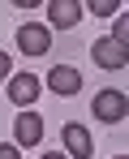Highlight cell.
Wrapping results in <instances>:
<instances>
[{"mask_svg": "<svg viewBox=\"0 0 129 159\" xmlns=\"http://www.w3.org/2000/svg\"><path fill=\"white\" fill-rule=\"evenodd\" d=\"M90 56H95V65H99V69H112V73L129 65V48L121 43V39H112V34L95 39V43H90Z\"/></svg>", "mask_w": 129, "mask_h": 159, "instance_id": "obj_1", "label": "cell"}, {"mask_svg": "<svg viewBox=\"0 0 129 159\" xmlns=\"http://www.w3.org/2000/svg\"><path fill=\"white\" fill-rule=\"evenodd\" d=\"M95 120H103V125H121L129 116V95H121V90H99L95 95Z\"/></svg>", "mask_w": 129, "mask_h": 159, "instance_id": "obj_2", "label": "cell"}, {"mask_svg": "<svg viewBox=\"0 0 129 159\" xmlns=\"http://www.w3.org/2000/svg\"><path fill=\"white\" fill-rule=\"evenodd\" d=\"M60 138H65V151L73 159H90L95 155V142H90V133H86V125H77V120H69L65 129H60Z\"/></svg>", "mask_w": 129, "mask_h": 159, "instance_id": "obj_3", "label": "cell"}, {"mask_svg": "<svg viewBox=\"0 0 129 159\" xmlns=\"http://www.w3.org/2000/svg\"><path fill=\"white\" fill-rule=\"evenodd\" d=\"M17 48H22L26 56H43L52 48V34H48V26H35V22H26L22 30H17Z\"/></svg>", "mask_w": 129, "mask_h": 159, "instance_id": "obj_4", "label": "cell"}, {"mask_svg": "<svg viewBox=\"0 0 129 159\" xmlns=\"http://www.w3.org/2000/svg\"><path fill=\"white\" fill-rule=\"evenodd\" d=\"M13 142H17V146L43 142V120H39V112H22V116L13 120Z\"/></svg>", "mask_w": 129, "mask_h": 159, "instance_id": "obj_5", "label": "cell"}, {"mask_svg": "<svg viewBox=\"0 0 129 159\" xmlns=\"http://www.w3.org/2000/svg\"><path fill=\"white\" fill-rule=\"evenodd\" d=\"M48 86L56 95H77L82 90V73L73 65H56V69H48Z\"/></svg>", "mask_w": 129, "mask_h": 159, "instance_id": "obj_6", "label": "cell"}, {"mask_svg": "<svg viewBox=\"0 0 129 159\" xmlns=\"http://www.w3.org/2000/svg\"><path fill=\"white\" fill-rule=\"evenodd\" d=\"M77 17H82V4H77V0H52L48 4V22L60 26V30L77 26Z\"/></svg>", "mask_w": 129, "mask_h": 159, "instance_id": "obj_7", "label": "cell"}, {"mask_svg": "<svg viewBox=\"0 0 129 159\" xmlns=\"http://www.w3.org/2000/svg\"><path fill=\"white\" fill-rule=\"evenodd\" d=\"M9 99L13 103H35L39 99V78L35 73H13L9 78Z\"/></svg>", "mask_w": 129, "mask_h": 159, "instance_id": "obj_8", "label": "cell"}, {"mask_svg": "<svg viewBox=\"0 0 129 159\" xmlns=\"http://www.w3.org/2000/svg\"><path fill=\"white\" fill-rule=\"evenodd\" d=\"M112 39H121V43L129 48V13H121V17H116V30H112Z\"/></svg>", "mask_w": 129, "mask_h": 159, "instance_id": "obj_9", "label": "cell"}, {"mask_svg": "<svg viewBox=\"0 0 129 159\" xmlns=\"http://www.w3.org/2000/svg\"><path fill=\"white\" fill-rule=\"evenodd\" d=\"M90 13H95V17H108V13H116V0H90Z\"/></svg>", "mask_w": 129, "mask_h": 159, "instance_id": "obj_10", "label": "cell"}, {"mask_svg": "<svg viewBox=\"0 0 129 159\" xmlns=\"http://www.w3.org/2000/svg\"><path fill=\"white\" fill-rule=\"evenodd\" d=\"M0 159H22V146H17V142H4V146H0Z\"/></svg>", "mask_w": 129, "mask_h": 159, "instance_id": "obj_11", "label": "cell"}, {"mask_svg": "<svg viewBox=\"0 0 129 159\" xmlns=\"http://www.w3.org/2000/svg\"><path fill=\"white\" fill-rule=\"evenodd\" d=\"M4 78H9V56L0 52V82H4Z\"/></svg>", "mask_w": 129, "mask_h": 159, "instance_id": "obj_12", "label": "cell"}, {"mask_svg": "<svg viewBox=\"0 0 129 159\" xmlns=\"http://www.w3.org/2000/svg\"><path fill=\"white\" fill-rule=\"evenodd\" d=\"M39 159H65V155H60V151H52V155H39Z\"/></svg>", "mask_w": 129, "mask_h": 159, "instance_id": "obj_13", "label": "cell"}, {"mask_svg": "<svg viewBox=\"0 0 129 159\" xmlns=\"http://www.w3.org/2000/svg\"><path fill=\"white\" fill-rule=\"evenodd\" d=\"M116 159H129V155H116Z\"/></svg>", "mask_w": 129, "mask_h": 159, "instance_id": "obj_14", "label": "cell"}]
</instances>
